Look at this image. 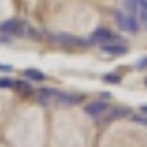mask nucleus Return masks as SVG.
<instances>
[{
    "label": "nucleus",
    "instance_id": "obj_1",
    "mask_svg": "<svg viewBox=\"0 0 147 147\" xmlns=\"http://www.w3.org/2000/svg\"><path fill=\"white\" fill-rule=\"evenodd\" d=\"M84 112H86V117H90L92 121H101L105 119V114L110 112V103L103 101V99H94V101H88L84 105Z\"/></svg>",
    "mask_w": 147,
    "mask_h": 147
},
{
    "label": "nucleus",
    "instance_id": "obj_2",
    "mask_svg": "<svg viewBox=\"0 0 147 147\" xmlns=\"http://www.w3.org/2000/svg\"><path fill=\"white\" fill-rule=\"evenodd\" d=\"M114 20H117L119 29H123L125 33H136V31L141 29V22H138V18H136V16H129V13H125L123 9H119V11L114 13Z\"/></svg>",
    "mask_w": 147,
    "mask_h": 147
},
{
    "label": "nucleus",
    "instance_id": "obj_3",
    "mask_svg": "<svg viewBox=\"0 0 147 147\" xmlns=\"http://www.w3.org/2000/svg\"><path fill=\"white\" fill-rule=\"evenodd\" d=\"M90 44H99V46H105V44H114V42H121V37L114 35L110 29H105V26H99L90 37Z\"/></svg>",
    "mask_w": 147,
    "mask_h": 147
},
{
    "label": "nucleus",
    "instance_id": "obj_4",
    "mask_svg": "<svg viewBox=\"0 0 147 147\" xmlns=\"http://www.w3.org/2000/svg\"><path fill=\"white\" fill-rule=\"evenodd\" d=\"M24 20H18V18H11V20H5L2 24H0V33H9L13 37H20L24 33Z\"/></svg>",
    "mask_w": 147,
    "mask_h": 147
},
{
    "label": "nucleus",
    "instance_id": "obj_5",
    "mask_svg": "<svg viewBox=\"0 0 147 147\" xmlns=\"http://www.w3.org/2000/svg\"><path fill=\"white\" fill-rule=\"evenodd\" d=\"M35 99L37 103L44 105V108H51V105H55V99H57V90L55 88H42V90L35 92Z\"/></svg>",
    "mask_w": 147,
    "mask_h": 147
},
{
    "label": "nucleus",
    "instance_id": "obj_6",
    "mask_svg": "<svg viewBox=\"0 0 147 147\" xmlns=\"http://www.w3.org/2000/svg\"><path fill=\"white\" fill-rule=\"evenodd\" d=\"M81 103V94H73V92H59L57 90L55 105H64V108H73V105Z\"/></svg>",
    "mask_w": 147,
    "mask_h": 147
},
{
    "label": "nucleus",
    "instance_id": "obj_7",
    "mask_svg": "<svg viewBox=\"0 0 147 147\" xmlns=\"http://www.w3.org/2000/svg\"><path fill=\"white\" fill-rule=\"evenodd\" d=\"M101 51H103L105 55H110V57H121L127 53V46L121 42H114V44H105V46H101Z\"/></svg>",
    "mask_w": 147,
    "mask_h": 147
},
{
    "label": "nucleus",
    "instance_id": "obj_8",
    "mask_svg": "<svg viewBox=\"0 0 147 147\" xmlns=\"http://www.w3.org/2000/svg\"><path fill=\"white\" fill-rule=\"evenodd\" d=\"M24 79L35 81V84H42V81H46V75H44L42 70H37V68H26L24 70Z\"/></svg>",
    "mask_w": 147,
    "mask_h": 147
},
{
    "label": "nucleus",
    "instance_id": "obj_9",
    "mask_svg": "<svg viewBox=\"0 0 147 147\" xmlns=\"http://www.w3.org/2000/svg\"><path fill=\"white\" fill-rule=\"evenodd\" d=\"M16 90L20 92V94H24V97H29V94H35V90H33V86H31V81L24 79V81H16Z\"/></svg>",
    "mask_w": 147,
    "mask_h": 147
},
{
    "label": "nucleus",
    "instance_id": "obj_10",
    "mask_svg": "<svg viewBox=\"0 0 147 147\" xmlns=\"http://www.w3.org/2000/svg\"><path fill=\"white\" fill-rule=\"evenodd\" d=\"M138 22H141V26L147 31V0H141V7H138Z\"/></svg>",
    "mask_w": 147,
    "mask_h": 147
},
{
    "label": "nucleus",
    "instance_id": "obj_11",
    "mask_svg": "<svg viewBox=\"0 0 147 147\" xmlns=\"http://www.w3.org/2000/svg\"><path fill=\"white\" fill-rule=\"evenodd\" d=\"M22 35L33 37V40H40V31H37V29H33L31 24H24V33H22Z\"/></svg>",
    "mask_w": 147,
    "mask_h": 147
},
{
    "label": "nucleus",
    "instance_id": "obj_12",
    "mask_svg": "<svg viewBox=\"0 0 147 147\" xmlns=\"http://www.w3.org/2000/svg\"><path fill=\"white\" fill-rule=\"evenodd\" d=\"M103 81H105V84H121V75L108 73V75H103Z\"/></svg>",
    "mask_w": 147,
    "mask_h": 147
},
{
    "label": "nucleus",
    "instance_id": "obj_13",
    "mask_svg": "<svg viewBox=\"0 0 147 147\" xmlns=\"http://www.w3.org/2000/svg\"><path fill=\"white\" fill-rule=\"evenodd\" d=\"M16 86V81L9 79V77H0V88H5V90H9V88Z\"/></svg>",
    "mask_w": 147,
    "mask_h": 147
},
{
    "label": "nucleus",
    "instance_id": "obj_14",
    "mask_svg": "<svg viewBox=\"0 0 147 147\" xmlns=\"http://www.w3.org/2000/svg\"><path fill=\"white\" fill-rule=\"evenodd\" d=\"M129 117L134 119L138 125H145V127H147V117H143V114H136V117H134V114H129Z\"/></svg>",
    "mask_w": 147,
    "mask_h": 147
},
{
    "label": "nucleus",
    "instance_id": "obj_15",
    "mask_svg": "<svg viewBox=\"0 0 147 147\" xmlns=\"http://www.w3.org/2000/svg\"><path fill=\"white\" fill-rule=\"evenodd\" d=\"M13 40H16V37L9 35V33H0V42H7V44H9V42H13Z\"/></svg>",
    "mask_w": 147,
    "mask_h": 147
},
{
    "label": "nucleus",
    "instance_id": "obj_16",
    "mask_svg": "<svg viewBox=\"0 0 147 147\" xmlns=\"http://www.w3.org/2000/svg\"><path fill=\"white\" fill-rule=\"evenodd\" d=\"M0 73H13V66H9V64H0Z\"/></svg>",
    "mask_w": 147,
    "mask_h": 147
},
{
    "label": "nucleus",
    "instance_id": "obj_17",
    "mask_svg": "<svg viewBox=\"0 0 147 147\" xmlns=\"http://www.w3.org/2000/svg\"><path fill=\"white\" fill-rule=\"evenodd\" d=\"M136 66H138V68H145L147 66V57H145V59H141V61H136Z\"/></svg>",
    "mask_w": 147,
    "mask_h": 147
},
{
    "label": "nucleus",
    "instance_id": "obj_18",
    "mask_svg": "<svg viewBox=\"0 0 147 147\" xmlns=\"http://www.w3.org/2000/svg\"><path fill=\"white\" fill-rule=\"evenodd\" d=\"M141 114H143V117H147V105H141Z\"/></svg>",
    "mask_w": 147,
    "mask_h": 147
},
{
    "label": "nucleus",
    "instance_id": "obj_19",
    "mask_svg": "<svg viewBox=\"0 0 147 147\" xmlns=\"http://www.w3.org/2000/svg\"><path fill=\"white\" fill-rule=\"evenodd\" d=\"M145 84H147V79H145Z\"/></svg>",
    "mask_w": 147,
    "mask_h": 147
}]
</instances>
